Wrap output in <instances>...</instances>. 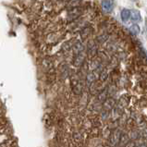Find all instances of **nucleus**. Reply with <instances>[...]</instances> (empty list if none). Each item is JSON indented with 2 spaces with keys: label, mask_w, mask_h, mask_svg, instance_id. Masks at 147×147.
<instances>
[{
  "label": "nucleus",
  "mask_w": 147,
  "mask_h": 147,
  "mask_svg": "<svg viewBox=\"0 0 147 147\" xmlns=\"http://www.w3.org/2000/svg\"><path fill=\"white\" fill-rule=\"evenodd\" d=\"M131 20H133V22H140L142 20V15L140 13L139 10L137 9H133L131 11Z\"/></svg>",
  "instance_id": "2"
},
{
  "label": "nucleus",
  "mask_w": 147,
  "mask_h": 147,
  "mask_svg": "<svg viewBox=\"0 0 147 147\" xmlns=\"http://www.w3.org/2000/svg\"><path fill=\"white\" fill-rule=\"evenodd\" d=\"M126 147H134V144L133 142H129V144H127V145H126Z\"/></svg>",
  "instance_id": "5"
},
{
  "label": "nucleus",
  "mask_w": 147,
  "mask_h": 147,
  "mask_svg": "<svg viewBox=\"0 0 147 147\" xmlns=\"http://www.w3.org/2000/svg\"><path fill=\"white\" fill-rule=\"evenodd\" d=\"M129 31H131V32L132 33V34L138 35L140 33L141 29H140V26L138 24H133V25H131V27H129Z\"/></svg>",
  "instance_id": "4"
},
{
  "label": "nucleus",
  "mask_w": 147,
  "mask_h": 147,
  "mask_svg": "<svg viewBox=\"0 0 147 147\" xmlns=\"http://www.w3.org/2000/svg\"><path fill=\"white\" fill-rule=\"evenodd\" d=\"M120 17H121V20H122V22H127L128 20H129V18H131V10L127 9V8H123V9L121 10Z\"/></svg>",
  "instance_id": "3"
},
{
  "label": "nucleus",
  "mask_w": 147,
  "mask_h": 147,
  "mask_svg": "<svg viewBox=\"0 0 147 147\" xmlns=\"http://www.w3.org/2000/svg\"><path fill=\"white\" fill-rule=\"evenodd\" d=\"M101 7H102L103 10L106 12H111L114 7V1L113 0H102L101 2Z\"/></svg>",
  "instance_id": "1"
}]
</instances>
